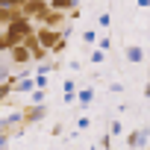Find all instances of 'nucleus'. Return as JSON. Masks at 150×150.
<instances>
[{
    "instance_id": "f257e3e1",
    "label": "nucleus",
    "mask_w": 150,
    "mask_h": 150,
    "mask_svg": "<svg viewBox=\"0 0 150 150\" xmlns=\"http://www.w3.org/2000/svg\"><path fill=\"white\" fill-rule=\"evenodd\" d=\"M3 30L9 33V38H12L15 44H21V41H24V38H27L35 27H33V18H24V15H21V18H15L12 24H6Z\"/></svg>"
},
{
    "instance_id": "f03ea898",
    "label": "nucleus",
    "mask_w": 150,
    "mask_h": 150,
    "mask_svg": "<svg viewBox=\"0 0 150 150\" xmlns=\"http://www.w3.org/2000/svg\"><path fill=\"white\" fill-rule=\"evenodd\" d=\"M35 21L41 24V27H50V30H59L65 21H68V12H59V9H44V12H38L35 15Z\"/></svg>"
},
{
    "instance_id": "7ed1b4c3",
    "label": "nucleus",
    "mask_w": 150,
    "mask_h": 150,
    "mask_svg": "<svg viewBox=\"0 0 150 150\" xmlns=\"http://www.w3.org/2000/svg\"><path fill=\"white\" fill-rule=\"evenodd\" d=\"M44 115H47V106H44V103H27V106L21 109V124H24V127H33V124L44 121Z\"/></svg>"
},
{
    "instance_id": "20e7f679",
    "label": "nucleus",
    "mask_w": 150,
    "mask_h": 150,
    "mask_svg": "<svg viewBox=\"0 0 150 150\" xmlns=\"http://www.w3.org/2000/svg\"><path fill=\"white\" fill-rule=\"evenodd\" d=\"M35 38H38V44L41 47H47V50H53V44L59 41V38H65L59 30H50V27H38L35 30Z\"/></svg>"
},
{
    "instance_id": "39448f33",
    "label": "nucleus",
    "mask_w": 150,
    "mask_h": 150,
    "mask_svg": "<svg viewBox=\"0 0 150 150\" xmlns=\"http://www.w3.org/2000/svg\"><path fill=\"white\" fill-rule=\"evenodd\" d=\"M147 141H150V129L147 127H138V129H132L127 135V147L129 150H141V147H147Z\"/></svg>"
},
{
    "instance_id": "423d86ee",
    "label": "nucleus",
    "mask_w": 150,
    "mask_h": 150,
    "mask_svg": "<svg viewBox=\"0 0 150 150\" xmlns=\"http://www.w3.org/2000/svg\"><path fill=\"white\" fill-rule=\"evenodd\" d=\"M9 62H12V65H33L30 47H27V44H15V47L9 50Z\"/></svg>"
},
{
    "instance_id": "0eeeda50",
    "label": "nucleus",
    "mask_w": 150,
    "mask_h": 150,
    "mask_svg": "<svg viewBox=\"0 0 150 150\" xmlns=\"http://www.w3.org/2000/svg\"><path fill=\"white\" fill-rule=\"evenodd\" d=\"M124 59H127L129 65H141V62L147 59V50H144L141 44H127V47H124Z\"/></svg>"
},
{
    "instance_id": "6e6552de",
    "label": "nucleus",
    "mask_w": 150,
    "mask_h": 150,
    "mask_svg": "<svg viewBox=\"0 0 150 150\" xmlns=\"http://www.w3.org/2000/svg\"><path fill=\"white\" fill-rule=\"evenodd\" d=\"M50 3H47V0H24V3H21V15L24 18H35L38 12H44Z\"/></svg>"
},
{
    "instance_id": "1a4fd4ad",
    "label": "nucleus",
    "mask_w": 150,
    "mask_h": 150,
    "mask_svg": "<svg viewBox=\"0 0 150 150\" xmlns=\"http://www.w3.org/2000/svg\"><path fill=\"white\" fill-rule=\"evenodd\" d=\"M94 97H97V88H91V86H88V88H77V103H80L77 112H86V109L94 103Z\"/></svg>"
},
{
    "instance_id": "9d476101",
    "label": "nucleus",
    "mask_w": 150,
    "mask_h": 150,
    "mask_svg": "<svg viewBox=\"0 0 150 150\" xmlns=\"http://www.w3.org/2000/svg\"><path fill=\"white\" fill-rule=\"evenodd\" d=\"M15 18H21V6H0V30L12 24Z\"/></svg>"
},
{
    "instance_id": "9b49d317",
    "label": "nucleus",
    "mask_w": 150,
    "mask_h": 150,
    "mask_svg": "<svg viewBox=\"0 0 150 150\" xmlns=\"http://www.w3.org/2000/svg\"><path fill=\"white\" fill-rule=\"evenodd\" d=\"M15 83H18V74H9L6 80H0V106H3V103H6V97L12 94Z\"/></svg>"
},
{
    "instance_id": "f8f14e48",
    "label": "nucleus",
    "mask_w": 150,
    "mask_h": 150,
    "mask_svg": "<svg viewBox=\"0 0 150 150\" xmlns=\"http://www.w3.org/2000/svg\"><path fill=\"white\" fill-rule=\"evenodd\" d=\"M47 3H50V9H59V12H68L74 6H80L77 0H47Z\"/></svg>"
},
{
    "instance_id": "ddd939ff",
    "label": "nucleus",
    "mask_w": 150,
    "mask_h": 150,
    "mask_svg": "<svg viewBox=\"0 0 150 150\" xmlns=\"http://www.w3.org/2000/svg\"><path fill=\"white\" fill-rule=\"evenodd\" d=\"M94 44H97L100 50H106V53H109V50H112V35L103 30V33H97V41H94Z\"/></svg>"
},
{
    "instance_id": "4468645a",
    "label": "nucleus",
    "mask_w": 150,
    "mask_h": 150,
    "mask_svg": "<svg viewBox=\"0 0 150 150\" xmlns=\"http://www.w3.org/2000/svg\"><path fill=\"white\" fill-rule=\"evenodd\" d=\"M30 53H33V62H44L50 50H47V47H41V44H33V47H30Z\"/></svg>"
},
{
    "instance_id": "2eb2a0df",
    "label": "nucleus",
    "mask_w": 150,
    "mask_h": 150,
    "mask_svg": "<svg viewBox=\"0 0 150 150\" xmlns=\"http://www.w3.org/2000/svg\"><path fill=\"white\" fill-rule=\"evenodd\" d=\"M80 38H83V44H86V47H91V44L97 41V30H83V33H80Z\"/></svg>"
},
{
    "instance_id": "dca6fc26",
    "label": "nucleus",
    "mask_w": 150,
    "mask_h": 150,
    "mask_svg": "<svg viewBox=\"0 0 150 150\" xmlns=\"http://www.w3.org/2000/svg\"><path fill=\"white\" fill-rule=\"evenodd\" d=\"M88 62H91V65H103V62H106V50H100V47H97V50H91Z\"/></svg>"
},
{
    "instance_id": "f3484780",
    "label": "nucleus",
    "mask_w": 150,
    "mask_h": 150,
    "mask_svg": "<svg viewBox=\"0 0 150 150\" xmlns=\"http://www.w3.org/2000/svg\"><path fill=\"white\" fill-rule=\"evenodd\" d=\"M44 97H47V88H33L30 91V103H44Z\"/></svg>"
},
{
    "instance_id": "a211bd4d",
    "label": "nucleus",
    "mask_w": 150,
    "mask_h": 150,
    "mask_svg": "<svg viewBox=\"0 0 150 150\" xmlns=\"http://www.w3.org/2000/svg\"><path fill=\"white\" fill-rule=\"evenodd\" d=\"M109 24H112V15H109V12H100V15H97V27H100V30H109Z\"/></svg>"
},
{
    "instance_id": "6ab92c4d",
    "label": "nucleus",
    "mask_w": 150,
    "mask_h": 150,
    "mask_svg": "<svg viewBox=\"0 0 150 150\" xmlns=\"http://www.w3.org/2000/svg\"><path fill=\"white\" fill-rule=\"evenodd\" d=\"M88 127H91V118L88 115H80L77 118V129H88Z\"/></svg>"
},
{
    "instance_id": "aec40b11",
    "label": "nucleus",
    "mask_w": 150,
    "mask_h": 150,
    "mask_svg": "<svg viewBox=\"0 0 150 150\" xmlns=\"http://www.w3.org/2000/svg\"><path fill=\"white\" fill-rule=\"evenodd\" d=\"M62 88H65V94H77V83H74V80H65Z\"/></svg>"
},
{
    "instance_id": "412c9836",
    "label": "nucleus",
    "mask_w": 150,
    "mask_h": 150,
    "mask_svg": "<svg viewBox=\"0 0 150 150\" xmlns=\"http://www.w3.org/2000/svg\"><path fill=\"white\" fill-rule=\"evenodd\" d=\"M109 132H112V135H121V132H124V124H121V121H112V124H109Z\"/></svg>"
},
{
    "instance_id": "4be33fe9",
    "label": "nucleus",
    "mask_w": 150,
    "mask_h": 150,
    "mask_svg": "<svg viewBox=\"0 0 150 150\" xmlns=\"http://www.w3.org/2000/svg\"><path fill=\"white\" fill-rule=\"evenodd\" d=\"M68 68H71L74 74H80V68H83V62H80V59H74V62H68Z\"/></svg>"
},
{
    "instance_id": "5701e85b",
    "label": "nucleus",
    "mask_w": 150,
    "mask_h": 150,
    "mask_svg": "<svg viewBox=\"0 0 150 150\" xmlns=\"http://www.w3.org/2000/svg\"><path fill=\"white\" fill-rule=\"evenodd\" d=\"M100 147L109 150V147H112V135H103V138H100Z\"/></svg>"
},
{
    "instance_id": "b1692460",
    "label": "nucleus",
    "mask_w": 150,
    "mask_h": 150,
    "mask_svg": "<svg viewBox=\"0 0 150 150\" xmlns=\"http://www.w3.org/2000/svg\"><path fill=\"white\" fill-rule=\"evenodd\" d=\"M109 91H115V94H121V91H124V86H121V83H112V86H109Z\"/></svg>"
},
{
    "instance_id": "393cba45",
    "label": "nucleus",
    "mask_w": 150,
    "mask_h": 150,
    "mask_svg": "<svg viewBox=\"0 0 150 150\" xmlns=\"http://www.w3.org/2000/svg\"><path fill=\"white\" fill-rule=\"evenodd\" d=\"M138 3V9H150V0H135Z\"/></svg>"
},
{
    "instance_id": "a878e982",
    "label": "nucleus",
    "mask_w": 150,
    "mask_h": 150,
    "mask_svg": "<svg viewBox=\"0 0 150 150\" xmlns=\"http://www.w3.org/2000/svg\"><path fill=\"white\" fill-rule=\"evenodd\" d=\"M144 97L150 100V80H147V86H144Z\"/></svg>"
},
{
    "instance_id": "bb28decb",
    "label": "nucleus",
    "mask_w": 150,
    "mask_h": 150,
    "mask_svg": "<svg viewBox=\"0 0 150 150\" xmlns=\"http://www.w3.org/2000/svg\"><path fill=\"white\" fill-rule=\"evenodd\" d=\"M147 150H150V147H147Z\"/></svg>"
}]
</instances>
